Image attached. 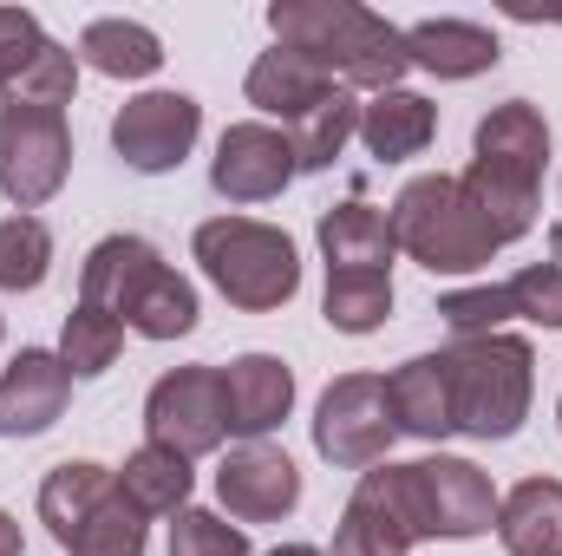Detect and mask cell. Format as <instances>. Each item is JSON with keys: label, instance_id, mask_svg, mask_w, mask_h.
Wrapping results in <instances>:
<instances>
[{"label": "cell", "instance_id": "obj_1", "mask_svg": "<svg viewBox=\"0 0 562 556\" xmlns=\"http://www.w3.org/2000/svg\"><path fill=\"white\" fill-rule=\"evenodd\" d=\"M269 33L276 46L314 59L321 73H334L340 86H367V92H393L413 59H406V26L380 20L373 7L353 0H276L269 7Z\"/></svg>", "mask_w": 562, "mask_h": 556}, {"label": "cell", "instance_id": "obj_2", "mask_svg": "<svg viewBox=\"0 0 562 556\" xmlns=\"http://www.w3.org/2000/svg\"><path fill=\"white\" fill-rule=\"evenodd\" d=\"M543 164H550V125L530 99H504L477 119V138H471V170L464 190L471 203L484 210L491 236L510 249L517 236L537 230V203H543Z\"/></svg>", "mask_w": 562, "mask_h": 556}, {"label": "cell", "instance_id": "obj_3", "mask_svg": "<svg viewBox=\"0 0 562 556\" xmlns=\"http://www.w3.org/2000/svg\"><path fill=\"white\" fill-rule=\"evenodd\" d=\"M79 301L125 321L144 341H177L196 327V288L177 276L144 236H105L86 269H79Z\"/></svg>", "mask_w": 562, "mask_h": 556}, {"label": "cell", "instance_id": "obj_4", "mask_svg": "<svg viewBox=\"0 0 562 556\" xmlns=\"http://www.w3.org/2000/svg\"><path fill=\"white\" fill-rule=\"evenodd\" d=\"M393 243L431 269V276H477V269H491V256L504 249L497 236H491V223H484V210L471 203V190H464V177H451V170H431V177H413L400 197H393Z\"/></svg>", "mask_w": 562, "mask_h": 556}, {"label": "cell", "instance_id": "obj_5", "mask_svg": "<svg viewBox=\"0 0 562 556\" xmlns=\"http://www.w3.org/2000/svg\"><path fill=\"white\" fill-rule=\"evenodd\" d=\"M40 524L66 556H144V511L125 498L119 471L66 458L40 485Z\"/></svg>", "mask_w": 562, "mask_h": 556}, {"label": "cell", "instance_id": "obj_6", "mask_svg": "<svg viewBox=\"0 0 562 556\" xmlns=\"http://www.w3.org/2000/svg\"><path fill=\"white\" fill-rule=\"evenodd\" d=\"M445 374H451V419L471 438H517V425L530 419L537 393V354L524 334H477L445 347Z\"/></svg>", "mask_w": 562, "mask_h": 556}, {"label": "cell", "instance_id": "obj_7", "mask_svg": "<svg viewBox=\"0 0 562 556\" xmlns=\"http://www.w3.org/2000/svg\"><path fill=\"white\" fill-rule=\"evenodd\" d=\"M190 249H196L203 276L216 281V294L249 308V314H269L281 301H294V288H301V256H294V243L281 236L276 223L210 216V223H196Z\"/></svg>", "mask_w": 562, "mask_h": 556}, {"label": "cell", "instance_id": "obj_8", "mask_svg": "<svg viewBox=\"0 0 562 556\" xmlns=\"http://www.w3.org/2000/svg\"><path fill=\"white\" fill-rule=\"evenodd\" d=\"M393 491L400 511L413 524V537H438V544H464L484 537L497 524V491L471 458H419V465H393Z\"/></svg>", "mask_w": 562, "mask_h": 556}, {"label": "cell", "instance_id": "obj_9", "mask_svg": "<svg viewBox=\"0 0 562 556\" xmlns=\"http://www.w3.org/2000/svg\"><path fill=\"white\" fill-rule=\"evenodd\" d=\"M72 170V125L53 105H0V197L40 210L66 190Z\"/></svg>", "mask_w": 562, "mask_h": 556}, {"label": "cell", "instance_id": "obj_10", "mask_svg": "<svg viewBox=\"0 0 562 556\" xmlns=\"http://www.w3.org/2000/svg\"><path fill=\"white\" fill-rule=\"evenodd\" d=\"M400 438L393 425V400L380 374H340L321 407H314V452L340 471H373L386 458V445Z\"/></svg>", "mask_w": 562, "mask_h": 556}, {"label": "cell", "instance_id": "obj_11", "mask_svg": "<svg viewBox=\"0 0 562 556\" xmlns=\"http://www.w3.org/2000/svg\"><path fill=\"white\" fill-rule=\"evenodd\" d=\"M144 438L177 452V458H203L229 438V407H223V367H170L150 400H144Z\"/></svg>", "mask_w": 562, "mask_h": 556}, {"label": "cell", "instance_id": "obj_12", "mask_svg": "<svg viewBox=\"0 0 562 556\" xmlns=\"http://www.w3.org/2000/svg\"><path fill=\"white\" fill-rule=\"evenodd\" d=\"M196 132H203V105L190 92H138L112 119V151L138 177H164V170H177L190 157Z\"/></svg>", "mask_w": 562, "mask_h": 556}, {"label": "cell", "instance_id": "obj_13", "mask_svg": "<svg viewBox=\"0 0 562 556\" xmlns=\"http://www.w3.org/2000/svg\"><path fill=\"white\" fill-rule=\"evenodd\" d=\"M216 498H223V511H229L236 524H276V518H288V511L301 504V471H294V458H288L281 445L249 438V445H236V452L223 458Z\"/></svg>", "mask_w": 562, "mask_h": 556}, {"label": "cell", "instance_id": "obj_14", "mask_svg": "<svg viewBox=\"0 0 562 556\" xmlns=\"http://www.w3.org/2000/svg\"><path fill=\"white\" fill-rule=\"evenodd\" d=\"M294 177H301V170H294V144H288V132H276V125H229V132L216 138L210 184H216V197H229V203H269V197H281Z\"/></svg>", "mask_w": 562, "mask_h": 556}, {"label": "cell", "instance_id": "obj_15", "mask_svg": "<svg viewBox=\"0 0 562 556\" xmlns=\"http://www.w3.org/2000/svg\"><path fill=\"white\" fill-rule=\"evenodd\" d=\"M413 524L400 511V491H393V465H373L360 471L340 524H334V556H413Z\"/></svg>", "mask_w": 562, "mask_h": 556}, {"label": "cell", "instance_id": "obj_16", "mask_svg": "<svg viewBox=\"0 0 562 556\" xmlns=\"http://www.w3.org/2000/svg\"><path fill=\"white\" fill-rule=\"evenodd\" d=\"M72 400V374L46 347H20L0 374V438H40Z\"/></svg>", "mask_w": 562, "mask_h": 556}, {"label": "cell", "instance_id": "obj_17", "mask_svg": "<svg viewBox=\"0 0 562 556\" xmlns=\"http://www.w3.org/2000/svg\"><path fill=\"white\" fill-rule=\"evenodd\" d=\"M223 407H229V432L236 438H269L288 407H294V374L276 354H243L223 367Z\"/></svg>", "mask_w": 562, "mask_h": 556}, {"label": "cell", "instance_id": "obj_18", "mask_svg": "<svg viewBox=\"0 0 562 556\" xmlns=\"http://www.w3.org/2000/svg\"><path fill=\"white\" fill-rule=\"evenodd\" d=\"M393 216L373 210V203H340L321 216V256H327V276H393Z\"/></svg>", "mask_w": 562, "mask_h": 556}, {"label": "cell", "instance_id": "obj_19", "mask_svg": "<svg viewBox=\"0 0 562 556\" xmlns=\"http://www.w3.org/2000/svg\"><path fill=\"white\" fill-rule=\"evenodd\" d=\"M243 92H249L256 112H269V119H281V125H294L301 112H314L321 99H334V92H347V86H340L334 73H321L314 59H301V53L276 46V53H262V59L249 66Z\"/></svg>", "mask_w": 562, "mask_h": 556}, {"label": "cell", "instance_id": "obj_20", "mask_svg": "<svg viewBox=\"0 0 562 556\" xmlns=\"http://www.w3.org/2000/svg\"><path fill=\"white\" fill-rule=\"evenodd\" d=\"M406 59L431 79H477L504 59V46L477 20H419V26H406Z\"/></svg>", "mask_w": 562, "mask_h": 556}, {"label": "cell", "instance_id": "obj_21", "mask_svg": "<svg viewBox=\"0 0 562 556\" xmlns=\"http://www.w3.org/2000/svg\"><path fill=\"white\" fill-rule=\"evenodd\" d=\"M386 400H393V425L413 432L425 445L451 438L458 419H451V374H445V354H419L406 367L386 374Z\"/></svg>", "mask_w": 562, "mask_h": 556}, {"label": "cell", "instance_id": "obj_22", "mask_svg": "<svg viewBox=\"0 0 562 556\" xmlns=\"http://www.w3.org/2000/svg\"><path fill=\"white\" fill-rule=\"evenodd\" d=\"M497 544L510 556H562V478H524L497 498Z\"/></svg>", "mask_w": 562, "mask_h": 556}, {"label": "cell", "instance_id": "obj_23", "mask_svg": "<svg viewBox=\"0 0 562 556\" xmlns=\"http://www.w3.org/2000/svg\"><path fill=\"white\" fill-rule=\"evenodd\" d=\"M438 132V105L393 86V92H373V105H360V144L380 157V164H400V157H419Z\"/></svg>", "mask_w": 562, "mask_h": 556}, {"label": "cell", "instance_id": "obj_24", "mask_svg": "<svg viewBox=\"0 0 562 556\" xmlns=\"http://www.w3.org/2000/svg\"><path fill=\"white\" fill-rule=\"evenodd\" d=\"M79 59L105 79H150L164 66V40L138 20H92L79 33Z\"/></svg>", "mask_w": 562, "mask_h": 556}, {"label": "cell", "instance_id": "obj_25", "mask_svg": "<svg viewBox=\"0 0 562 556\" xmlns=\"http://www.w3.org/2000/svg\"><path fill=\"white\" fill-rule=\"evenodd\" d=\"M119 485H125V498L138 504L144 518H177L190 504V458H177V452L144 438L138 452L119 465Z\"/></svg>", "mask_w": 562, "mask_h": 556}, {"label": "cell", "instance_id": "obj_26", "mask_svg": "<svg viewBox=\"0 0 562 556\" xmlns=\"http://www.w3.org/2000/svg\"><path fill=\"white\" fill-rule=\"evenodd\" d=\"M288 144H294V170H327L347 138L360 132V105H353V92H334V99H321L314 112H301L294 125H281Z\"/></svg>", "mask_w": 562, "mask_h": 556}, {"label": "cell", "instance_id": "obj_27", "mask_svg": "<svg viewBox=\"0 0 562 556\" xmlns=\"http://www.w3.org/2000/svg\"><path fill=\"white\" fill-rule=\"evenodd\" d=\"M119 354H125V321H112V314H99V308L79 301V308L66 314V334H59L66 374H72V380H99Z\"/></svg>", "mask_w": 562, "mask_h": 556}, {"label": "cell", "instance_id": "obj_28", "mask_svg": "<svg viewBox=\"0 0 562 556\" xmlns=\"http://www.w3.org/2000/svg\"><path fill=\"white\" fill-rule=\"evenodd\" d=\"M321 314L334 334H373L393 314V276H327Z\"/></svg>", "mask_w": 562, "mask_h": 556}, {"label": "cell", "instance_id": "obj_29", "mask_svg": "<svg viewBox=\"0 0 562 556\" xmlns=\"http://www.w3.org/2000/svg\"><path fill=\"white\" fill-rule=\"evenodd\" d=\"M53 269V230L40 223V216H7L0 223V288L7 294H33L40 281Z\"/></svg>", "mask_w": 562, "mask_h": 556}, {"label": "cell", "instance_id": "obj_30", "mask_svg": "<svg viewBox=\"0 0 562 556\" xmlns=\"http://www.w3.org/2000/svg\"><path fill=\"white\" fill-rule=\"evenodd\" d=\"M438 321H445L458 341H477V334H504V321H510L504 281H484V288H451V294H438Z\"/></svg>", "mask_w": 562, "mask_h": 556}, {"label": "cell", "instance_id": "obj_31", "mask_svg": "<svg viewBox=\"0 0 562 556\" xmlns=\"http://www.w3.org/2000/svg\"><path fill=\"white\" fill-rule=\"evenodd\" d=\"M504 301H510V321L562 327V263H537V269H517V276L504 281Z\"/></svg>", "mask_w": 562, "mask_h": 556}, {"label": "cell", "instance_id": "obj_32", "mask_svg": "<svg viewBox=\"0 0 562 556\" xmlns=\"http://www.w3.org/2000/svg\"><path fill=\"white\" fill-rule=\"evenodd\" d=\"M170 556H249V537L236 524H223L216 511H177L170 524Z\"/></svg>", "mask_w": 562, "mask_h": 556}, {"label": "cell", "instance_id": "obj_33", "mask_svg": "<svg viewBox=\"0 0 562 556\" xmlns=\"http://www.w3.org/2000/svg\"><path fill=\"white\" fill-rule=\"evenodd\" d=\"M46 53V33L26 7H0V99L20 86V73Z\"/></svg>", "mask_w": 562, "mask_h": 556}, {"label": "cell", "instance_id": "obj_34", "mask_svg": "<svg viewBox=\"0 0 562 556\" xmlns=\"http://www.w3.org/2000/svg\"><path fill=\"white\" fill-rule=\"evenodd\" d=\"M0 556H20V524L0 511Z\"/></svg>", "mask_w": 562, "mask_h": 556}, {"label": "cell", "instance_id": "obj_35", "mask_svg": "<svg viewBox=\"0 0 562 556\" xmlns=\"http://www.w3.org/2000/svg\"><path fill=\"white\" fill-rule=\"evenodd\" d=\"M269 556H321L314 544H281V551H269Z\"/></svg>", "mask_w": 562, "mask_h": 556}, {"label": "cell", "instance_id": "obj_36", "mask_svg": "<svg viewBox=\"0 0 562 556\" xmlns=\"http://www.w3.org/2000/svg\"><path fill=\"white\" fill-rule=\"evenodd\" d=\"M557 419H562V400H557Z\"/></svg>", "mask_w": 562, "mask_h": 556}]
</instances>
